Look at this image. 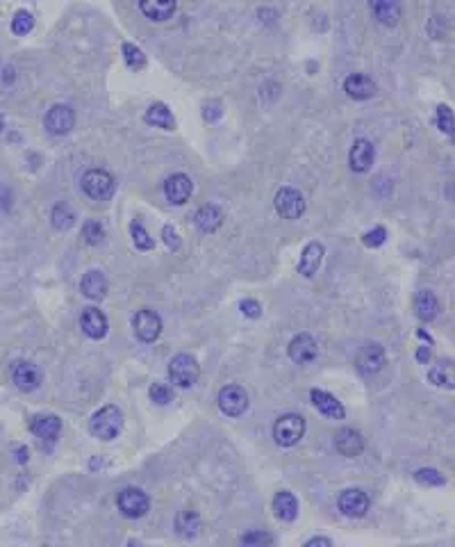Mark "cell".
<instances>
[{"label": "cell", "mask_w": 455, "mask_h": 547, "mask_svg": "<svg viewBox=\"0 0 455 547\" xmlns=\"http://www.w3.org/2000/svg\"><path fill=\"white\" fill-rule=\"evenodd\" d=\"M305 436V420L296 413L280 415L273 424V438L280 447H294Z\"/></svg>", "instance_id": "cell-2"}, {"label": "cell", "mask_w": 455, "mask_h": 547, "mask_svg": "<svg viewBox=\"0 0 455 547\" xmlns=\"http://www.w3.org/2000/svg\"><path fill=\"white\" fill-rule=\"evenodd\" d=\"M415 479L419 481V484H424V486H444L446 484V479L444 475H440L437 470L433 468H421L415 472Z\"/></svg>", "instance_id": "cell-34"}, {"label": "cell", "mask_w": 455, "mask_h": 547, "mask_svg": "<svg viewBox=\"0 0 455 547\" xmlns=\"http://www.w3.org/2000/svg\"><path fill=\"white\" fill-rule=\"evenodd\" d=\"M80 326H82V331H85L91 340H101V338H105V336H107V329H110V324H107L105 313H101V310L94 308V306H89V308L82 310V315H80Z\"/></svg>", "instance_id": "cell-13"}, {"label": "cell", "mask_w": 455, "mask_h": 547, "mask_svg": "<svg viewBox=\"0 0 455 547\" xmlns=\"http://www.w3.org/2000/svg\"><path fill=\"white\" fill-rule=\"evenodd\" d=\"M339 511L344 513L346 518H362L364 513L369 511V497L360 488H351V491H344L339 497Z\"/></svg>", "instance_id": "cell-12"}, {"label": "cell", "mask_w": 455, "mask_h": 547, "mask_svg": "<svg viewBox=\"0 0 455 547\" xmlns=\"http://www.w3.org/2000/svg\"><path fill=\"white\" fill-rule=\"evenodd\" d=\"M82 190L87 192V197L96 201H105L114 194V178L103 169H91L82 176Z\"/></svg>", "instance_id": "cell-5"}, {"label": "cell", "mask_w": 455, "mask_h": 547, "mask_svg": "<svg viewBox=\"0 0 455 547\" xmlns=\"http://www.w3.org/2000/svg\"><path fill=\"white\" fill-rule=\"evenodd\" d=\"M162 235H164V242H167L169 249H178L180 247V238H178V233L173 231V226H164Z\"/></svg>", "instance_id": "cell-42"}, {"label": "cell", "mask_w": 455, "mask_h": 547, "mask_svg": "<svg viewBox=\"0 0 455 547\" xmlns=\"http://www.w3.org/2000/svg\"><path fill=\"white\" fill-rule=\"evenodd\" d=\"M123 60H126V64L130 69H144L146 67V55L139 51L137 46H132V44H123Z\"/></svg>", "instance_id": "cell-33"}, {"label": "cell", "mask_w": 455, "mask_h": 547, "mask_svg": "<svg viewBox=\"0 0 455 547\" xmlns=\"http://www.w3.org/2000/svg\"><path fill=\"white\" fill-rule=\"evenodd\" d=\"M132 329H135V336L142 342H155L162 333V320L155 310H139L132 320Z\"/></svg>", "instance_id": "cell-7"}, {"label": "cell", "mask_w": 455, "mask_h": 547, "mask_svg": "<svg viewBox=\"0 0 455 547\" xmlns=\"http://www.w3.org/2000/svg\"><path fill=\"white\" fill-rule=\"evenodd\" d=\"M305 545H308V547H314V545H326V547H330V545H333V541H330V538H319V536H317V538H310V541L305 543Z\"/></svg>", "instance_id": "cell-45"}, {"label": "cell", "mask_w": 455, "mask_h": 547, "mask_svg": "<svg viewBox=\"0 0 455 547\" xmlns=\"http://www.w3.org/2000/svg\"><path fill=\"white\" fill-rule=\"evenodd\" d=\"M219 408L228 418H239L248 408V395L239 386H226L219 393Z\"/></svg>", "instance_id": "cell-9"}, {"label": "cell", "mask_w": 455, "mask_h": 547, "mask_svg": "<svg viewBox=\"0 0 455 547\" xmlns=\"http://www.w3.org/2000/svg\"><path fill=\"white\" fill-rule=\"evenodd\" d=\"M276 210H278V215L285 219H299L305 212L303 194L299 190H294V187H283V190L276 194Z\"/></svg>", "instance_id": "cell-8"}, {"label": "cell", "mask_w": 455, "mask_h": 547, "mask_svg": "<svg viewBox=\"0 0 455 547\" xmlns=\"http://www.w3.org/2000/svg\"><path fill=\"white\" fill-rule=\"evenodd\" d=\"M169 377L178 388H192L198 383V377H201V367H198L196 358H192L189 354H178L169 363Z\"/></svg>", "instance_id": "cell-3"}, {"label": "cell", "mask_w": 455, "mask_h": 547, "mask_svg": "<svg viewBox=\"0 0 455 547\" xmlns=\"http://www.w3.org/2000/svg\"><path fill=\"white\" fill-rule=\"evenodd\" d=\"M273 511H276V518L283 522H292L299 516V502L289 491H280L273 497Z\"/></svg>", "instance_id": "cell-24"}, {"label": "cell", "mask_w": 455, "mask_h": 547, "mask_svg": "<svg viewBox=\"0 0 455 547\" xmlns=\"http://www.w3.org/2000/svg\"><path fill=\"white\" fill-rule=\"evenodd\" d=\"M374 158H376L374 144L369 140H358L351 149V169L358 171V174H364V171H369L371 165H374Z\"/></svg>", "instance_id": "cell-20"}, {"label": "cell", "mask_w": 455, "mask_h": 547, "mask_svg": "<svg viewBox=\"0 0 455 547\" xmlns=\"http://www.w3.org/2000/svg\"><path fill=\"white\" fill-rule=\"evenodd\" d=\"M30 431L39 440L55 443L57 436H60V431H62V420L57 418V415H35V418L30 420Z\"/></svg>", "instance_id": "cell-17"}, {"label": "cell", "mask_w": 455, "mask_h": 547, "mask_svg": "<svg viewBox=\"0 0 455 547\" xmlns=\"http://www.w3.org/2000/svg\"><path fill=\"white\" fill-rule=\"evenodd\" d=\"M335 447L339 454L346 456V459H355V456L362 454L364 438L360 431H355V429H339L335 436Z\"/></svg>", "instance_id": "cell-18"}, {"label": "cell", "mask_w": 455, "mask_h": 547, "mask_svg": "<svg viewBox=\"0 0 455 547\" xmlns=\"http://www.w3.org/2000/svg\"><path fill=\"white\" fill-rule=\"evenodd\" d=\"M123 429V413L117 406H103L89 420V431L101 440H114Z\"/></svg>", "instance_id": "cell-1"}, {"label": "cell", "mask_w": 455, "mask_h": 547, "mask_svg": "<svg viewBox=\"0 0 455 547\" xmlns=\"http://www.w3.org/2000/svg\"><path fill=\"white\" fill-rule=\"evenodd\" d=\"M12 208V192L7 187H0V212H7Z\"/></svg>", "instance_id": "cell-43"}, {"label": "cell", "mask_w": 455, "mask_h": 547, "mask_svg": "<svg viewBox=\"0 0 455 547\" xmlns=\"http://www.w3.org/2000/svg\"><path fill=\"white\" fill-rule=\"evenodd\" d=\"M5 128V119H3V114H0V130Z\"/></svg>", "instance_id": "cell-49"}, {"label": "cell", "mask_w": 455, "mask_h": 547, "mask_svg": "<svg viewBox=\"0 0 455 547\" xmlns=\"http://www.w3.org/2000/svg\"><path fill=\"white\" fill-rule=\"evenodd\" d=\"M324 244L319 242H310L308 247H305L303 256H301V263H299V272L305 276V279H312L314 274L319 272L321 267V260H324Z\"/></svg>", "instance_id": "cell-21"}, {"label": "cell", "mask_w": 455, "mask_h": 547, "mask_svg": "<svg viewBox=\"0 0 455 547\" xmlns=\"http://www.w3.org/2000/svg\"><path fill=\"white\" fill-rule=\"evenodd\" d=\"M117 506L126 518L137 520V518H144L148 513V509H151V500H148V495L144 491H139V488H135V486H128L119 493Z\"/></svg>", "instance_id": "cell-4"}, {"label": "cell", "mask_w": 455, "mask_h": 547, "mask_svg": "<svg viewBox=\"0 0 455 547\" xmlns=\"http://www.w3.org/2000/svg\"><path fill=\"white\" fill-rule=\"evenodd\" d=\"M317 354H319L317 340H314L310 333H301V336H296L289 342V358L299 365L312 363L314 358H317Z\"/></svg>", "instance_id": "cell-14"}, {"label": "cell", "mask_w": 455, "mask_h": 547, "mask_svg": "<svg viewBox=\"0 0 455 547\" xmlns=\"http://www.w3.org/2000/svg\"><path fill=\"white\" fill-rule=\"evenodd\" d=\"M53 226L57 228V231H69V228L76 224V212H73V208L69 206V203H57V206L53 208Z\"/></svg>", "instance_id": "cell-30"}, {"label": "cell", "mask_w": 455, "mask_h": 547, "mask_svg": "<svg viewBox=\"0 0 455 547\" xmlns=\"http://www.w3.org/2000/svg\"><path fill=\"white\" fill-rule=\"evenodd\" d=\"M428 379L435 383V386H442V388H453V383L449 377H444L442 370H430L428 372Z\"/></svg>", "instance_id": "cell-41"}, {"label": "cell", "mask_w": 455, "mask_h": 547, "mask_svg": "<svg viewBox=\"0 0 455 547\" xmlns=\"http://www.w3.org/2000/svg\"><path fill=\"white\" fill-rule=\"evenodd\" d=\"M146 124L151 126H157V128H164V130H173L176 128V119H173L171 110L167 108L164 103H153L151 108L146 110Z\"/></svg>", "instance_id": "cell-27"}, {"label": "cell", "mask_w": 455, "mask_h": 547, "mask_svg": "<svg viewBox=\"0 0 455 547\" xmlns=\"http://www.w3.org/2000/svg\"><path fill=\"white\" fill-rule=\"evenodd\" d=\"M344 92L355 101H367L376 94V85H374V80L369 76H364V73H353V76L344 80Z\"/></svg>", "instance_id": "cell-19"}, {"label": "cell", "mask_w": 455, "mask_h": 547, "mask_svg": "<svg viewBox=\"0 0 455 547\" xmlns=\"http://www.w3.org/2000/svg\"><path fill=\"white\" fill-rule=\"evenodd\" d=\"M82 235H85V240L89 244H101L103 238H105V228L101 226V222H87L85 226H82Z\"/></svg>", "instance_id": "cell-35"}, {"label": "cell", "mask_w": 455, "mask_h": 547, "mask_svg": "<svg viewBox=\"0 0 455 547\" xmlns=\"http://www.w3.org/2000/svg\"><path fill=\"white\" fill-rule=\"evenodd\" d=\"M32 28H35V16H32L30 12L21 10V12L14 14V19H12V32H14V35L23 37V35H28Z\"/></svg>", "instance_id": "cell-32"}, {"label": "cell", "mask_w": 455, "mask_h": 547, "mask_svg": "<svg viewBox=\"0 0 455 547\" xmlns=\"http://www.w3.org/2000/svg\"><path fill=\"white\" fill-rule=\"evenodd\" d=\"M310 399H312L314 408H317L319 413H324L326 418H330V420H344L346 411H344L342 402H339V399L333 397L330 393H326V390H319V388L310 390Z\"/></svg>", "instance_id": "cell-16"}, {"label": "cell", "mask_w": 455, "mask_h": 547, "mask_svg": "<svg viewBox=\"0 0 455 547\" xmlns=\"http://www.w3.org/2000/svg\"><path fill=\"white\" fill-rule=\"evenodd\" d=\"M176 529L182 538H194L198 534V529H201V516H198L196 511H180L178 518H176Z\"/></svg>", "instance_id": "cell-29"}, {"label": "cell", "mask_w": 455, "mask_h": 547, "mask_svg": "<svg viewBox=\"0 0 455 547\" xmlns=\"http://www.w3.org/2000/svg\"><path fill=\"white\" fill-rule=\"evenodd\" d=\"M219 117H221V108H219V105H212V108L208 105V108H205V119H208V121H217Z\"/></svg>", "instance_id": "cell-44"}, {"label": "cell", "mask_w": 455, "mask_h": 547, "mask_svg": "<svg viewBox=\"0 0 455 547\" xmlns=\"http://www.w3.org/2000/svg\"><path fill=\"white\" fill-rule=\"evenodd\" d=\"M192 192H194V183H192V178L185 174H173L171 178H167V183H164V194H167V199L171 203H176V206L187 203V199L192 197Z\"/></svg>", "instance_id": "cell-15"}, {"label": "cell", "mask_w": 455, "mask_h": 547, "mask_svg": "<svg viewBox=\"0 0 455 547\" xmlns=\"http://www.w3.org/2000/svg\"><path fill=\"white\" fill-rule=\"evenodd\" d=\"M273 538L267 534V532H248L242 536V545L246 547H264V545H271Z\"/></svg>", "instance_id": "cell-37"}, {"label": "cell", "mask_w": 455, "mask_h": 547, "mask_svg": "<svg viewBox=\"0 0 455 547\" xmlns=\"http://www.w3.org/2000/svg\"><path fill=\"white\" fill-rule=\"evenodd\" d=\"M26 454H28V449H23V447H21V449H19V461H21V463H26V461H28V456H26Z\"/></svg>", "instance_id": "cell-47"}, {"label": "cell", "mask_w": 455, "mask_h": 547, "mask_svg": "<svg viewBox=\"0 0 455 547\" xmlns=\"http://www.w3.org/2000/svg\"><path fill=\"white\" fill-rule=\"evenodd\" d=\"M151 399L155 404H169L171 402V390L164 386V383H155V386H151Z\"/></svg>", "instance_id": "cell-38"}, {"label": "cell", "mask_w": 455, "mask_h": 547, "mask_svg": "<svg viewBox=\"0 0 455 547\" xmlns=\"http://www.w3.org/2000/svg\"><path fill=\"white\" fill-rule=\"evenodd\" d=\"M417 336H419L421 340H428V342H430V336H428V333H426V331H419V333H417Z\"/></svg>", "instance_id": "cell-48"}, {"label": "cell", "mask_w": 455, "mask_h": 547, "mask_svg": "<svg viewBox=\"0 0 455 547\" xmlns=\"http://www.w3.org/2000/svg\"><path fill=\"white\" fill-rule=\"evenodd\" d=\"M355 365L364 377H371V374H378L385 365V349L380 345H364L360 349L358 358H355Z\"/></svg>", "instance_id": "cell-10"}, {"label": "cell", "mask_w": 455, "mask_h": 547, "mask_svg": "<svg viewBox=\"0 0 455 547\" xmlns=\"http://www.w3.org/2000/svg\"><path fill=\"white\" fill-rule=\"evenodd\" d=\"M242 313L246 315V317H260V313H262V308H260V304L258 301H253V299H246V301H242Z\"/></svg>", "instance_id": "cell-40"}, {"label": "cell", "mask_w": 455, "mask_h": 547, "mask_svg": "<svg viewBox=\"0 0 455 547\" xmlns=\"http://www.w3.org/2000/svg\"><path fill=\"white\" fill-rule=\"evenodd\" d=\"M415 308H417V317H419V320L433 322L435 317H437V310H440V304H437V297L433 295V292L421 290L419 295H417Z\"/></svg>", "instance_id": "cell-28"}, {"label": "cell", "mask_w": 455, "mask_h": 547, "mask_svg": "<svg viewBox=\"0 0 455 547\" xmlns=\"http://www.w3.org/2000/svg\"><path fill=\"white\" fill-rule=\"evenodd\" d=\"M371 12L383 26H396L401 21V3L399 0H371Z\"/></svg>", "instance_id": "cell-22"}, {"label": "cell", "mask_w": 455, "mask_h": 547, "mask_svg": "<svg viewBox=\"0 0 455 547\" xmlns=\"http://www.w3.org/2000/svg\"><path fill=\"white\" fill-rule=\"evenodd\" d=\"M12 381L21 393H32V390L39 388L41 372L37 370V365H32L28 361H19L12 365Z\"/></svg>", "instance_id": "cell-11"}, {"label": "cell", "mask_w": 455, "mask_h": 547, "mask_svg": "<svg viewBox=\"0 0 455 547\" xmlns=\"http://www.w3.org/2000/svg\"><path fill=\"white\" fill-rule=\"evenodd\" d=\"M176 7H178V0H139V10H142L151 21L171 19Z\"/></svg>", "instance_id": "cell-23"}, {"label": "cell", "mask_w": 455, "mask_h": 547, "mask_svg": "<svg viewBox=\"0 0 455 547\" xmlns=\"http://www.w3.org/2000/svg\"><path fill=\"white\" fill-rule=\"evenodd\" d=\"M194 222L203 233H214L223 224V212L217 206H203L196 212Z\"/></svg>", "instance_id": "cell-26"}, {"label": "cell", "mask_w": 455, "mask_h": 547, "mask_svg": "<svg viewBox=\"0 0 455 547\" xmlns=\"http://www.w3.org/2000/svg\"><path fill=\"white\" fill-rule=\"evenodd\" d=\"M130 233H132V242H135L137 249L148 251V249L155 247V240L146 233V228H144L142 222H132V224H130Z\"/></svg>", "instance_id": "cell-31"}, {"label": "cell", "mask_w": 455, "mask_h": 547, "mask_svg": "<svg viewBox=\"0 0 455 547\" xmlns=\"http://www.w3.org/2000/svg\"><path fill=\"white\" fill-rule=\"evenodd\" d=\"M80 290H82V295H85L87 299L91 301H101L105 295H107V281H105V276L101 272H87L85 274V279H82L80 283Z\"/></svg>", "instance_id": "cell-25"}, {"label": "cell", "mask_w": 455, "mask_h": 547, "mask_svg": "<svg viewBox=\"0 0 455 547\" xmlns=\"http://www.w3.org/2000/svg\"><path fill=\"white\" fill-rule=\"evenodd\" d=\"M437 124H440L442 133L453 137V110L449 105H440V108H437Z\"/></svg>", "instance_id": "cell-36"}, {"label": "cell", "mask_w": 455, "mask_h": 547, "mask_svg": "<svg viewBox=\"0 0 455 547\" xmlns=\"http://www.w3.org/2000/svg\"><path fill=\"white\" fill-rule=\"evenodd\" d=\"M385 238H387V231L383 226H378L374 231L364 233V244H367V247H380V244L385 242Z\"/></svg>", "instance_id": "cell-39"}, {"label": "cell", "mask_w": 455, "mask_h": 547, "mask_svg": "<svg viewBox=\"0 0 455 547\" xmlns=\"http://www.w3.org/2000/svg\"><path fill=\"white\" fill-rule=\"evenodd\" d=\"M417 361H419V363H428V361H430V349H428V347H419Z\"/></svg>", "instance_id": "cell-46"}, {"label": "cell", "mask_w": 455, "mask_h": 547, "mask_svg": "<svg viewBox=\"0 0 455 547\" xmlns=\"http://www.w3.org/2000/svg\"><path fill=\"white\" fill-rule=\"evenodd\" d=\"M46 130L55 137H64L71 133V128L76 126V112H73L69 105H53L51 110H48L46 119Z\"/></svg>", "instance_id": "cell-6"}]
</instances>
